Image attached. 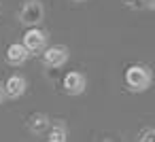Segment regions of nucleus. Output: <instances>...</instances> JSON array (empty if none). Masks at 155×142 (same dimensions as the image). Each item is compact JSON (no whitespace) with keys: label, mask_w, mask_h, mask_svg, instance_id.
Segmentation results:
<instances>
[{"label":"nucleus","mask_w":155,"mask_h":142,"mask_svg":"<svg viewBox=\"0 0 155 142\" xmlns=\"http://www.w3.org/2000/svg\"><path fill=\"white\" fill-rule=\"evenodd\" d=\"M17 19L26 28H38L41 21L45 19V9H43V5L38 0H28V2H24V7L19 9Z\"/></svg>","instance_id":"obj_2"},{"label":"nucleus","mask_w":155,"mask_h":142,"mask_svg":"<svg viewBox=\"0 0 155 142\" xmlns=\"http://www.w3.org/2000/svg\"><path fill=\"white\" fill-rule=\"evenodd\" d=\"M26 125H28V131H30V134L41 136V134H45V131L49 129L51 119H49V115H45V112H32V115L28 117Z\"/></svg>","instance_id":"obj_8"},{"label":"nucleus","mask_w":155,"mask_h":142,"mask_svg":"<svg viewBox=\"0 0 155 142\" xmlns=\"http://www.w3.org/2000/svg\"><path fill=\"white\" fill-rule=\"evenodd\" d=\"M28 57H30V53L24 49L21 43H11V45L7 47V51H5V60H7V64H9V66H15V68L24 66V64L28 62Z\"/></svg>","instance_id":"obj_7"},{"label":"nucleus","mask_w":155,"mask_h":142,"mask_svg":"<svg viewBox=\"0 0 155 142\" xmlns=\"http://www.w3.org/2000/svg\"><path fill=\"white\" fill-rule=\"evenodd\" d=\"M70 57V49L66 45H51L41 53V62L47 68H62Z\"/></svg>","instance_id":"obj_4"},{"label":"nucleus","mask_w":155,"mask_h":142,"mask_svg":"<svg viewBox=\"0 0 155 142\" xmlns=\"http://www.w3.org/2000/svg\"><path fill=\"white\" fill-rule=\"evenodd\" d=\"M138 142H155V129L153 127H142L138 131Z\"/></svg>","instance_id":"obj_10"},{"label":"nucleus","mask_w":155,"mask_h":142,"mask_svg":"<svg viewBox=\"0 0 155 142\" xmlns=\"http://www.w3.org/2000/svg\"><path fill=\"white\" fill-rule=\"evenodd\" d=\"M123 83H125L127 91H132V93H142V91H147V89L151 87V83H153V72H151V68L144 66V64H132V66H127L125 72H123Z\"/></svg>","instance_id":"obj_1"},{"label":"nucleus","mask_w":155,"mask_h":142,"mask_svg":"<svg viewBox=\"0 0 155 142\" xmlns=\"http://www.w3.org/2000/svg\"><path fill=\"white\" fill-rule=\"evenodd\" d=\"M62 87H64L66 95H81L87 89V76L79 70H70L62 79Z\"/></svg>","instance_id":"obj_5"},{"label":"nucleus","mask_w":155,"mask_h":142,"mask_svg":"<svg viewBox=\"0 0 155 142\" xmlns=\"http://www.w3.org/2000/svg\"><path fill=\"white\" fill-rule=\"evenodd\" d=\"M45 134H47L45 142H68V125H66L64 121L51 123Z\"/></svg>","instance_id":"obj_9"},{"label":"nucleus","mask_w":155,"mask_h":142,"mask_svg":"<svg viewBox=\"0 0 155 142\" xmlns=\"http://www.w3.org/2000/svg\"><path fill=\"white\" fill-rule=\"evenodd\" d=\"M74 2H85V0H74Z\"/></svg>","instance_id":"obj_13"},{"label":"nucleus","mask_w":155,"mask_h":142,"mask_svg":"<svg viewBox=\"0 0 155 142\" xmlns=\"http://www.w3.org/2000/svg\"><path fill=\"white\" fill-rule=\"evenodd\" d=\"M127 9H144V0H123Z\"/></svg>","instance_id":"obj_11"},{"label":"nucleus","mask_w":155,"mask_h":142,"mask_svg":"<svg viewBox=\"0 0 155 142\" xmlns=\"http://www.w3.org/2000/svg\"><path fill=\"white\" fill-rule=\"evenodd\" d=\"M2 100H5V93H2V87H0V104H2Z\"/></svg>","instance_id":"obj_12"},{"label":"nucleus","mask_w":155,"mask_h":142,"mask_svg":"<svg viewBox=\"0 0 155 142\" xmlns=\"http://www.w3.org/2000/svg\"><path fill=\"white\" fill-rule=\"evenodd\" d=\"M28 89V81L24 74H11L7 81H5V87H2V93L11 100H19Z\"/></svg>","instance_id":"obj_6"},{"label":"nucleus","mask_w":155,"mask_h":142,"mask_svg":"<svg viewBox=\"0 0 155 142\" xmlns=\"http://www.w3.org/2000/svg\"><path fill=\"white\" fill-rule=\"evenodd\" d=\"M47 43H49V34L47 30H41V28H28L26 34H24V49L32 55V53H43L47 49Z\"/></svg>","instance_id":"obj_3"}]
</instances>
